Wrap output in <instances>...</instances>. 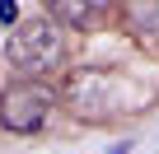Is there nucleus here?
Instances as JSON below:
<instances>
[{
  "instance_id": "1",
  "label": "nucleus",
  "mask_w": 159,
  "mask_h": 154,
  "mask_svg": "<svg viewBox=\"0 0 159 154\" xmlns=\"http://www.w3.org/2000/svg\"><path fill=\"white\" fill-rule=\"evenodd\" d=\"M5 56L14 70L24 75H47L66 61V37H61V24L47 14V19H28V24H14L10 28V42H5Z\"/></svg>"
},
{
  "instance_id": "2",
  "label": "nucleus",
  "mask_w": 159,
  "mask_h": 154,
  "mask_svg": "<svg viewBox=\"0 0 159 154\" xmlns=\"http://www.w3.org/2000/svg\"><path fill=\"white\" fill-rule=\"evenodd\" d=\"M66 108L80 117V121H112L117 117V80L108 70H75L66 80Z\"/></svg>"
},
{
  "instance_id": "3",
  "label": "nucleus",
  "mask_w": 159,
  "mask_h": 154,
  "mask_svg": "<svg viewBox=\"0 0 159 154\" xmlns=\"http://www.w3.org/2000/svg\"><path fill=\"white\" fill-rule=\"evenodd\" d=\"M56 94L38 80H24V84H10V89H0V126L14 131V135H33L47 112H52Z\"/></svg>"
},
{
  "instance_id": "4",
  "label": "nucleus",
  "mask_w": 159,
  "mask_h": 154,
  "mask_svg": "<svg viewBox=\"0 0 159 154\" xmlns=\"http://www.w3.org/2000/svg\"><path fill=\"white\" fill-rule=\"evenodd\" d=\"M47 14L61 24V28H89V19L98 14L89 0H47Z\"/></svg>"
},
{
  "instance_id": "5",
  "label": "nucleus",
  "mask_w": 159,
  "mask_h": 154,
  "mask_svg": "<svg viewBox=\"0 0 159 154\" xmlns=\"http://www.w3.org/2000/svg\"><path fill=\"white\" fill-rule=\"evenodd\" d=\"M0 24H19V5H14V0H0Z\"/></svg>"
},
{
  "instance_id": "6",
  "label": "nucleus",
  "mask_w": 159,
  "mask_h": 154,
  "mask_svg": "<svg viewBox=\"0 0 159 154\" xmlns=\"http://www.w3.org/2000/svg\"><path fill=\"white\" fill-rule=\"evenodd\" d=\"M89 5H94V10L103 14V10H112V5H117V0H89Z\"/></svg>"
},
{
  "instance_id": "7",
  "label": "nucleus",
  "mask_w": 159,
  "mask_h": 154,
  "mask_svg": "<svg viewBox=\"0 0 159 154\" xmlns=\"http://www.w3.org/2000/svg\"><path fill=\"white\" fill-rule=\"evenodd\" d=\"M126 149H131V145H126V140H122V145H117V149H112V154H126Z\"/></svg>"
}]
</instances>
